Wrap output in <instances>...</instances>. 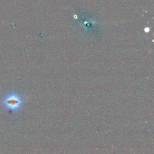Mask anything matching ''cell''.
Returning a JSON list of instances; mask_svg holds the SVG:
<instances>
[{"mask_svg": "<svg viewBox=\"0 0 154 154\" xmlns=\"http://www.w3.org/2000/svg\"><path fill=\"white\" fill-rule=\"evenodd\" d=\"M23 100L17 93H12L7 95L2 100L3 106L11 111H18L22 106Z\"/></svg>", "mask_w": 154, "mask_h": 154, "instance_id": "1", "label": "cell"}]
</instances>
